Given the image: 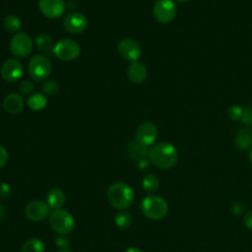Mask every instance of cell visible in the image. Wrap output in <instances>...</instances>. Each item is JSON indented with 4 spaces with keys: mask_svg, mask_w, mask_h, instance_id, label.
Masks as SVG:
<instances>
[{
    "mask_svg": "<svg viewBox=\"0 0 252 252\" xmlns=\"http://www.w3.org/2000/svg\"><path fill=\"white\" fill-rule=\"evenodd\" d=\"M148 158L155 166L160 169H168L175 165L178 158V153L172 144L160 142L154 145L149 150Z\"/></svg>",
    "mask_w": 252,
    "mask_h": 252,
    "instance_id": "1",
    "label": "cell"
},
{
    "mask_svg": "<svg viewBox=\"0 0 252 252\" xmlns=\"http://www.w3.org/2000/svg\"><path fill=\"white\" fill-rule=\"evenodd\" d=\"M107 200L109 204L118 210L129 208L134 201L132 188L124 182H115L107 190Z\"/></svg>",
    "mask_w": 252,
    "mask_h": 252,
    "instance_id": "2",
    "label": "cell"
},
{
    "mask_svg": "<svg viewBox=\"0 0 252 252\" xmlns=\"http://www.w3.org/2000/svg\"><path fill=\"white\" fill-rule=\"evenodd\" d=\"M141 210L146 218L158 220L165 217L168 212V205L163 198L156 195H150L142 201Z\"/></svg>",
    "mask_w": 252,
    "mask_h": 252,
    "instance_id": "3",
    "label": "cell"
},
{
    "mask_svg": "<svg viewBox=\"0 0 252 252\" xmlns=\"http://www.w3.org/2000/svg\"><path fill=\"white\" fill-rule=\"evenodd\" d=\"M49 225L60 235L70 233L75 226V220L73 216L66 210L57 209L51 212L49 217Z\"/></svg>",
    "mask_w": 252,
    "mask_h": 252,
    "instance_id": "4",
    "label": "cell"
},
{
    "mask_svg": "<svg viewBox=\"0 0 252 252\" xmlns=\"http://www.w3.org/2000/svg\"><path fill=\"white\" fill-rule=\"evenodd\" d=\"M28 72L33 80L44 81L51 73V62L44 54H36L29 61Z\"/></svg>",
    "mask_w": 252,
    "mask_h": 252,
    "instance_id": "5",
    "label": "cell"
},
{
    "mask_svg": "<svg viewBox=\"0 0 252 252\" xmlns=\"http://www.w3.org/2000/svg\"><path fill=\"white\" fill-rule=\"evenodd\" d=\"M81 47L79 43L71 38H63L55 43L53 55L62 61H73L79 57Z\"/></svg>",
    "mask_w": 252,
    "mask_h": 252,
    "instance_id": "6",
    "label": "cell"
},
{
    "mask_svg": "<svg viewBox=\"0 0 252 252\" xmlns=\"http://www.w3.org/2000/svg\"><path fill=\"white\" fill-rule=\"evenodd\" d=\"M9 47L13 55L19 58H24L32 53L33 49V41L28 33L19 32L11 38Z\"/></svg>",
    "mask_w": 252,
    "mask_h": 252,
    "instance_id": "7",
    "label": "cell"
},
{
    "mask_svg": "<svg viewBox=\"0 0 252 252\" xmlns=\"http://www.w3.org/2000/svg\"><path fill=\"white\" fill-rule=\"evenodd\" d=\"M153 15L160 24L170 23L176 15V6L172 0H157L153 7Z\"/></svg>",
    "mask_w": 252,
    "mask_h": 252,
    "instance_id": "8",
    "label": "cell"
},
{
    "mask_svg": "<svg viewBox=\"0 0 252 252\" xmlns=\"http://www.w3.org/2000/svg\"><path fill=\"white\" fill-rule=\"evenodd\" d=\"M117 49L124 59L131 62L138 61L142 54V48L139 42L130 37L121 39L117 45Z\"/></svg>",
    "mask_w": 252,
    "mask_h": 252,
    "instance_id": "9",
    "label": "cell"
},
{
    "mask_svg": "<svg viewBox=\"0 0 252 252\" xmlns=\"http://www.w3.org/2000/svg\"><path fill=\"white\" fill-rule=\"evenodd\" d=\"M24 73L23 64L18 59H6L1 66V76L9 83H14L20 80Z\"/></svg>",
    "mask_w": 252,
    "mask_h": 252,
    "instance_id": "10",
    "label": "cell"
},
{
    "mask_svg": "<svg viewBox=\"0 0 252 252\" xmlns=\"http://www.w3.org/2000/svg\"><path fill=\"white\" fill-rule=\"evenodd\" d=\"M38 7L40 12L48 19H59L66 11L64 0H39Z\"/></svg>",
    "mask_w": 252,
    "mask_h": 252,
    "instance_id": "11",
    "label": "cell"
},
{
    "mask_svg": "<svg viewBox=\"0 0 252 252\" xmlns=\"http://www.w3.org/2000/svg\"><path fill=\"white\" fill-rule=\"evenodd\" d=\"M65 30L70 33H81L88 27L87 17L79 12H72L66 16L63 21Z\"/></svg>",
    "mask_w": 252,
    "mask_h": 252,
    "instance_id": "12",
    "label": "cell"
},
{
    "mask_svg": "<svg viewBox=\"0 0 252 252\" xmlns=\"http://www.w3.org/2000/svg\"><path fill=\"white\" fill-rule=\"evenodd\" d=\"M158 131L157 126L153 122H143L136 131V141L140 144L148 147L152 146L158 137Z\"/></svg>",
    "mask_w": 252,
    "mask_h": 252,
    "instance_id": "13",
    "label": "cell"
},
{
    "mask_svg": "<svg viewBox=\"0 0 252 252\" xmlns=\"http://www.w3.org/2000/svg\"><path fill=\"white\" fill-rule=\"evenodd\" d=\"M50 212V207L42 201H32L25 207V216L32 221L43 220Z\"/></svg>",
    "mask_w": 252,
    "mask_h": 252,
    "instance_id": "14",
    "label": "cell"
},
{
    "mask_svg": "<svg viewBox=\"0 0 252 252\" xmlns=\"http://www.w3.org/2000/svg\"><path fill=\"white\" fill-rule=\"evenodd\" d=\"M148 70L146 66L139 61L132 62L127 69V77L134 84H142L146 80Z\"/></svg>",
    "mask_w": 252,
    "mask_h": 252,
    "instance_id": "15",
    "label": "cell"
},
{
    "mask_svg": "<svg viewBox=\"0 0 252 252\" xmlns=\"http://www.w3.org/2000/svg\"><path fill=\"white\" fill-rule=\"evenodd\" d=\"M3 108L10 114H17L24 108V99L21 94L11 93L3 100Z\"/></svg>",
    "mask_w": 252,
    "mask_h": 252,
    "instance_id": "16",
    "label": "cell"
},
{
    "mask_svg": "<svg viewBox=\"0 0 252 252\" xmlns=\"http://www.w3.org/2000/svg\"><path fill=\"white\" fill-rule=\"evenodd\" d=\"M46 202L50 209H60L66 202V195L60 188H52L47 193Z\"/></svg>",
    "mask_w": 252,
    "mask_h": 252,
    "instance_id": "17",
    "label": "cell"
},
{
    "mask_svg": "<svg viewBox=\"0 0 252 252\" xmlns=\"http://www.w3.org/2000/svg\"><path fill=\"white\" fill-rule=\"evenodd\" d=\"M128 155L133 160L139 162L148 158L149 151L146 146L140 144L137 141H134L128 146Z\"/></svg>",
    "mask_w": 252,
    "mask_h": 252,
    "instance_id": "18",
    "label": "cell"
},
{
    "mask_svg": "<svg viewBox=\"0 0 252 252\" xmlns=\"http://www.w3.org/2000/svg\"><path fill=\"white\" fill-rule=\"evenodd\" d=\"M35 45L37 48L47 54H53L54 45L51 36L47 33H40L35 38Z\"/></svg>",
    "mask_w": 252,
    "mask_h": 252,
    "instance_id": "19",
    "label": "cell"
},
{
    "mask_svg": "<svg viewBox=\"0 0 252 252\" xmlns=\"http://www.w3.org/2000/svg\"><path fill=\"white\" fill-rule=\"evenodd\" d=\"M235 144L242 151L248 150L252 147V133L247 129H240L236 134Z\"/></svg>",
    "mask_w": 252,
    "mask_h": 252,
    "instance_id": "20",
    "label": "cell"
},
{
    "mask_svg": "<svg viewBox=\"0 0 252 252\" xmlns=\"http://www.w3.org/2000/svg\"><path fill=\"white\" fill-rule=\"evenodd\" d=\"M27 104L32 110L39 111L47 105V98L43 94H33L28 98Z\"/></svg>",
    "mask_w": 252,
    "mask_h": 252,
    "instance_id": "21",
    "label": "cell"
},
{
    "mask_svg": "<svg viewBox=\"0 0 252 252\" xmlns=\"http://www.w3.org/2000/svg\"><path fill=\"white\" fill-rule=\"evenodd\" d=\"M2 25H3V28L9 32H19L22 27V22L18 16L9 14L3 19Z\"/></svg>",
    "mask_w": 252,
    "mask_h": 252,
    "instance_id": "22",
    "label": "cell"
},
{
    "mask_svg": "<svg viewBox=\"0 0 252 252\" xmlns=\"http://www.w3.org/2000/svg\"><path fill=\"white\" fill-rule=\"evenodd\" d=\"M44 243L38 238H30L22 245V252H44Z\"/></svg>",
    "mask_w": 252,
    "mask_h": 252,
    "instance_id": "23",
    "label": "cell"
},
{
    "mask_svg": "<svg viewBox=\"0 0 252 252\" xmlns=\"http://www.w3.org/2000/svg\"><path fill=\"white\" fill-rule=\"evenodd\" d=\"M142 185L147 192H156L159 186V181L155 174H147L143 178Z\"/></svg>",
    "mask_w": 252,
    "mask_h": 252,
    "instance_id": "24",
    "label": "cell"
},
{
    "mask_svg": "<svg viewBox=\"0 0 252 252\" xmlns=\"http://www.w3.org/2000/svg\"><path fill=\"white\" fill-rule=\"evenodd\" d=\"M41 91L44 95L53 96L59 93L60 86L56 81L48 80V81L43 82V84L41 85Z\"/></svg>",
    "mask_w": 252,
    "mask_h": 252,
    "instance_id": "25",
    "label": "cell"
},
{
    "mask_svg": "<svg viewBox=\"0 0 252 252\" xmlns=\"http://www.w3.org/2000/svg\"><path fill=\"white\" fill-rule=\"evenodd\" d=\"M114 220H115V223H116V225L118 227H120V228H127L131 224L132 217H131V215L128 212L121 211V212H118L115 215Z\"/></svg>",
    "mask_w": 252,
    "mask_h": 252,
    "instance_id": "26",
    "label": "cell"
},
{
    "mask_svg": "<svg viewBox=\"0 0 252 252\" xmlns=\"http://www.w3.org/2000/svg\"><path fill=\"white\" fill-rule=\"evenodd\" d=\"M243 110L244 109L240 105H237V104L230 105L227 109V116L232 121L240 120L243 115Z\"/></svg>",
    "mask_w": 252,
    "mask_h": 252,
    "instance_id": "27",
    "label": "cell"
},
{
    "mask_svg": "<svg viewBox=\"0 0 252 252\" xmlns=\"http://www.w3.org/2000/svg\"><path fill=\"white\" fill-rule=\"evenodd\" d=\"M33 88H34L33 83L32 81H29V80L22 81L19 84V91L24 95L31 94L32 93V91H33Z\"/></svg>",
    "mask_w": 252,
    "mask_h": 252,
    "instance_id": "28",
    "label": "cell"
},
{
    "mask_svg": "<svg viewBox=\"0 0 252 252\" xmlns=\"http://www.w3.org/2000/svg\"><path fill=\"white\" fill-rule=\"evenodd\" d=\"M242 123L247 126H252V106H247L243 110Z\"/></svg>",
    "mask_w": 252,
    "mask_h": 252,
    "instance_id": "29",
    "label": "cell"
},
{
    "mask_svg": "<svg viewBox=\"0 0 252 252\" xmlns=\"http://www.w3.org/2000/svg\"><path fill=\"white\" fill-rule=\"evenodd\" d=\"M8 158H9V155L6 148L0 145V168H2L7 163Z\"/></svg>",
    "mask_w": 252,
    "mask_h": 252,
    "instance_id": "30",
    "label": "cell"
},
{
    "mask_svg": "<svg viewBox=\"0 0 252 252\" xmlns=\"http://www.w3.org/2000/svg\"><path fill=\"white\" fill-rule=\"evenodd\" d=\"M12 190L9 184L7 183H1L0 184V197L2 198H7L10 196Z\"/></svg>",
    "mask_w": 252,
    "mask_h": 252,
    "instance_id": "31",
    "label": "cell"
},
{
    "mask_svg": "<svg viewBox=\"0 0 252 252\" xmlns=\"http://www.w3.org/2000/svg\"><path fill=\"white\" fill-rule=\"evenodd\" d=\"M55 243L58 247H61V249H63V248H67V246L69 245V240L66 237L61 235L55 238Z\"/></svg>",
    "mask_w": 252,
    "mask_h": 252,
    "instance_id": "32",
    "label": "cell"
},
{
    "mask_svg": "<svg viewBox=\"0 0 252 252\" xmlns=\"http://www.w3.org/2000/svg\"><path fill=\"white\" fill-rule=\"evenodd\" d=\"M243 222H244V225H245L248 229L252 230V210L249 211V212H247V213L245 214L244 219H243Z\"/></svg>",
    "mask_w": 252,
    "mask_h": 252,
    "instance_id": "33",
    "label": "cell"
},
{
    "mask_svg": "<svg viewBox=\"0 0 252 252\" xmlns=\"http://www.w3.org/2000/svg\"><path fill=\"white\" fill-rule=\"evenodd\" d=\"M244 211V206L241 203H234L232 205V213L234 215H239Z\"/></svg>",
    "mask_w": 252,
    "mask_h": 252,
    "instance_id": "34",
    "label": "cell"
},
{
    "mask_svg": "<svg viewBox=\"0 0 252 252\" xmlns=\"http://www.w3.org/2000/svg\"><path fill=\"white\" fill-rule=\"evenodd\" d=\"M125 252H143V251L138 247H130Z\"/></svg>",
    "mask_w": 252,
    "mask_h": 252,
    "instance_id": "35",
    "label": "cell"
},
{
    "mask_svg": "<svg viewBox=\"0 0 252 252\" xmlns=\"http://www.w3.org/2000/svg\"><path fill=\"white\" fill-rule=\"evenodd\" d=\"M4 213H5V211H4L3 205H2V203L0 202V220L4 218Z\"/></svg>",
    "mask_w": 252,
    "mask_h": 252,
    "instance_id": "36",
    "label": "cell"
},
{
    "mask_svg": "<svg viewBox=\"0 0 252 252\" xmlns=\"http://www.w3.org/2000/svg\"><path fill=\"white\" fill-rule=\"evenodd\" d=\"M249 160H250V162H251V164H252V148H251L250 151H249Z\"/></svg>",
    "mask_w": 252,
    "mask_h": 252,
    "instance_id": "37",
    "label": "cell"
},
{
    "mask_svg": "<svg viewBox=\"0 0 252 252\" xmlns=\"http://www.w3.org/2000/svg\"><path fill=\"white\" fill-rule=\"evenodd\" d=\"M58 252H72V251L68 248H63V249H60Z\"/></svg>",
    "mask_w": 252,
    "mask_h": 252,
    "instance_id": "38",
    "label": "cell"
},
{
    "mask_svg": "<svg viewBox=\"0 0 252 252\" xmlns=\"http://www.w3.org/2000/svg\"><path fill=\"white\" fill-rule=\"evenodd\" d=\"M175 1L180 2V3H184V2H187V1H189V0H175Z\"/></svg>",
    "mask_w": 252,
    "mask_h": 252,
    "instance_id": "39",
    "label": "cell"
}]
</instances>
